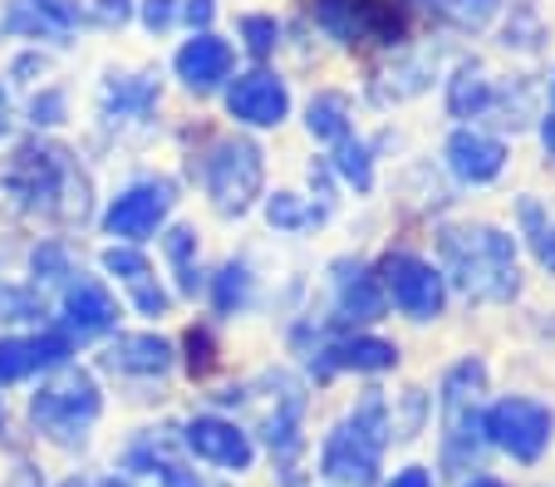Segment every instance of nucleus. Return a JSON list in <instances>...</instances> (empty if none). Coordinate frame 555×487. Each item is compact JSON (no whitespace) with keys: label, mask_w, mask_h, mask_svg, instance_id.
<instances>
[{"label":"nucleus","mask_w":555,"mask_h":487,"mask_svg":"<svg viewBox=\"0 0 555 487\" xmlns=\"http://www.w3.org/2000/svg\"><path fill=\"white\" fill-rule=\"evenodd\" d=\"M482 399H487V364L462 360L442 374L438 413H442V463L452 473H472L482 463L487 428H482Z\"/></svg>","instance_id":"4"},{"label":"nucleus","mask_w":555,"mask_h":487,"mask_svg":"<svg viewBox=\"0 0 555 487\" xmlns=\"http://www.w3.org/2000/svg\"><path fill=\"white\" fill-rule=\"evenodd\" d=\"M5 128H11V94L0 89V138H5Z\"/></svg>","instance_id":"44"},{"label":"nucleus","mask_w":555,"mask_h":487,"mask_svg":"<svg viewBox=\"0 0 555 487\" xmlns=\"http://www.w3.org/2000/svg\"><path fill=\"white\" fill-rule=\"evenodd\" d=\"M104 271H108V275H118V281H124L128 291L143 286V281H153V261H147V256L138 252L133 242L108 246V252H104Z\"/></svg>","instance_id":"31"},{"label":"nucleus","mask_w":555,"mask_h":487,"mask_svg":"<svg viewBox=\"0 0 555 487\" xmlns=\"http://www.w3.org/2000/svg\"><path fill=\"white\" fill-rule=\"evenodd\" d=\"M236 30H242L246 50H251L256 60L275 54V44H281V25H275V15H242V21H236Z\"/></svg>","instance_id":"35"},{"label":"nucleus","mask_w":555,"mask_h":487,"mask_svg":"<svg viewBox=\"0 0 555 487\" xmlns=\"http://www.w3.org/2000/svg\"><path fill=\"white\" fill-rule=\"evenodd\" d=\"M0 419H5V403H0Z\"/></svg>","instance_id":"49"},{"label":"nucleus","mask_w":555,"mask_h":487,"mask_svg":"<svg viewBox=\"0 0 555 487\" xmlns=\"http://www.w3.org/2000/svg\"><path fill=\"white\" fill-rule=\"evenodd\" d=\"M462 487H506V483H496V477H472V483H462Z\"/></svg>","instance_id":"45"},{"label":"nucleus","mask_w":555,"mask_h":487,"mask_svg":"<svg viewBox=\"0 0 555 487\" xmlns=\"http://www.w3.org/2000/svg\"><path fill=\"white\" fill-rule=\"evenodd\" d=\"M428 5H438L457 30H482V25L502 11V0H428Z\"/></svg>","instance_id":"33"},{"label":"nucleus","mask_w":555,"mask_h":487,"mask_svg":"<svg viewBox=\"0 0 555 487\" xmlns=\"http://www.w3.org/2000/svg\"><path fill=\"white\" fill-rule=\"evenodd\" d=\"M182 448H188L197 463L221 467V473H246L256 463V444L242 424H231L221 413H197L182 428Z\"/></svg>","instance_id":"11"},{"label":"nucleus","mask_w":555,"mask_h":487,"mask_svg":"<svg viewBox=\"0 0 555 487\" xmlns=\"http://www.w3.org/2000/svg\"><path fill=\"white\" fill-rule=\"evenodd\" d=\"M314 21L339 44H393L403 35V15L384 0H314Z\"/></svg>","instance_id":"9"},{"label":"nucleus","mask_w":555,"mask_h":487,"mask_svg":"<svg viewBox=\"0 0 555 487\" xmlns=\"http://www.w3.org/2000/svg\"><path fill=\"white\" fill-rule=\"evenodd\" d=\"M305 128L320 143H339V138L354 133V108H349V99L339 89H320L310 99V108H305Z\"/></svg>","instance_id":"24"},{"label":"nucleus","mask_w":555,"mask_h":487,"mask_svg":"<svg viewBox=\"0 0 555 487\" xmlns=\"http://www.w3.org/2000/svg\"><path fill=\"white\" fill-rule=\"evenodd\" d=\"M157 477H163V487H221V483H207L202 473H192V467H182L178 458L157 467Z\"/></svg>","instance_id":"39"},{"label":"nucleus","mask_w":555,"mask_h":487,"mask_svg":"<svg viewBox=\"0 0 555 487\" xmlns=\"http://www.w3.org/2000/svg\"><path fill=\"white\" fill-rule=\"evenodd\" d=\"M516 217H521V236L531 242L535 261L545 266V271L555 275V217H545V207L535 197H521V207H516Z\"/></svg>","instance_id":"28"},{"label":"nucleus","mask_w":555,"mask_h":487,"mask_svg":"<svg viewBox=\"0 0 555 487\" xmlns=\"http://www.w3.org/2000/svg\"><path fill=\"white\" fill-rule=\"evenodd\" d=\"M256 296L251 286V271H246L242 261H227L217 275H211V306H217V316H236V310H246Z\"/></svg>","instance_id":"25"},{"label":"nucleus","mask_w":555,"mask_h":487,"mask_svg":"<svg viewBox=\"0 0 555 487\" xmlns=\"http://www.w3.org/2000/svg\"><path fill=\"white\" fill-rule=\"evenodd\" d=\"M231 64H236L231 44L221 40V35H211V30H197L178 50L172 69H178V79L192 89V94H211V89H221L231 79Z\"/></svg>","instance_id":"16"},{"label":"nucleus","mask_w":555,"mask_h":487,"mask_svg":"<svg viewBox=\"0 0 555 487\" xmlns=\"http://www.w3.org/2000/svg\"><path fill=\"white\" fill-rule=\"evenodd\" d=\"M388 487H433V477H428V467H403Z\"/></svg>","instance_id":"41"},{"label":"nucleus","mask_w":555,"mask_h":487,"mask_svg":"<svg viewBox=\"0 0 555 487\" xmlns=\"http://www.w3.org/2000/svg\"><path fill=\"white\" fill-rule=\"evenodd\" d=\"M305 360H310V370L320 374V380L339 374V370L384 374L399 364V345H388V339H378V335H320Z\"/></svg>","instance_id":"12"},{"label":"nucleus","mask_w":555,"mask_h":487,"mask_svg":"<svg viewBox=\"0 0 555 487\" xmlns=\"http://www.w3.org/2000/svg\"><path fill=\"white\" fill-rule=\"evenodd\" d=\"M388 438H393V413H388V399L378 389H369L364 399H359V409L349 413V419H339L335 434L325 438L320 467H325V477L330 483H339V487H374Z\"/></svg>","instance_id":"3"},{"label":"nucleus","mask_w":555,"mask_h":487,"mask_svg":"<svg viewBox=\"0 0 555 487\" xmlns=\"http://www.w3.org/2000/svg\"><path fill=\"white\" fill-rule=\"evenodd\" d=\"M157 104V75H114L104 85V124L143 118Z\"/></svg>","instance_id":"22"},{"label":"nucleus","mask_w":555,"mask_h":487,"mask_svg":"<svg viewBox=\"0 0 555 487\" xmlns=\"http://www.w3.org/2000/svg\"><path fill=\"white\" fill-rule=\"evenodd\" d=\"M330 168H335L354 192H374V149H369L364 138H354V133L339 138L335 163H330Z\"/></svg>","instance_id":"26"},{"label":"nucleus","mask_w":555,"mask_h":487,"mask_svg":"<svg viewBox=\"0 0 555 487\" xmlns=\"http://www.w3.org/2000/svg\"><path fill=\"white\" fill-rule=\"evenodd\" d=\"M492 75L482 64H462L457 75L448 79V114L452 118H487L492 108Z\"/></svg>","instance_id":"23"},{"label":"nucleus","mask_w":555,"mask_h":487,"mask_svg":"<svg viewBox=\"0 0 555 487\" xmlns=\"http://www.w3.org/2000/svg\"><path fill=\"white\" fill-rule=\"evenodd\" d=\"M541 138H545V153H551V158H555V108H551V114H545V124H541Z\"/></svg>","instance_id":"42"},{"label":"nucleus","mask_w":555,"mask_h":487,"mask_svg":"<svg viewBox=\"0 0 555 487\" xmlns=\"http://www.w3.org/2000/svg\"><path fill=\"white\" fill-rule=\"evenodd\" d=\"M266 153L251 138H221L207 158V197L221 217H246L261 197Z\"/></svg>","instance_id":"6"},{"label":"nucleus","mask_w":555,"mask_h":487,"mask_svg":"<svg viewBox=\"0 0 555 487\" xmlns=\"http://www.w3.org/2000/svg\"><path fill=\"white\" fill-rule=\"evenodd\" d=\"M99 487H133V483H128V477H104Z\"/></svg>","instance_id":"46"},{"label":"nucleus","mask_w":555,"mask_h":487,"mask_svg":"<svg viewBox=\"0 0 555 487\" xmlns=\"http://www.w3.org/2000/svg\"><path fill=\"white\" fill-rule=\"evenodd\" d=\"M0 202L11 213H44L60 222L89 217V178L74 163V153L50 143H15L11 158L0 163Z\"/></svg>","instance_id":"1"},{"label":"nucleus","mask_w":555,"mask_h":487,"mask_svg":"<svg viewBox=\"0 0 555 487\" xmlns=\"http://www.w3.org/2000/svg\"><path fill=\"white\" fill-rule=\"evenodd\" d=\"M448 168L457 182H467V188H482V182L502 178L506 168V143L492 133H482V128H457V133L448 138Z\"/></svg>","instance_id":"17"},{"label":"nucleus","mask_w":555,"mask_h":487,"mask_svg":"<svg viewBox=\"0 0 555 487\" xmlns=\"http://www.w3.org/2000/svg\"><path fill=\"white\" fill-rule=\"evenodd\" d=\"M99 364L124 380H163L172 370V345L157 335H118L104 345Z\"/></svg>","instance_id":"18"},{"label":"nucleus","mask_w":555,"mask_h":487,"mask_svg":"<svg viewBox=\"0 0 555 487\" xmlns=\"http://www.w3.org/2000/svg\"><path fill=\"white\" fill-rule=\"evenodd\" d=\"M163 252H168L172 271H178V291L182 296H197L202 291V271H197V232L192 227H172L163 236Z\"/></svg>","instance_id":"27"},{"label":"nucleus","mask_w":555,"mask_h":487,"mask_svg":"<svg viewBox=\"0 0 555 487\" xmlns=\"http://www.w3.org/2000/svg\"><path fill=\"white\" fill-rule=\"evenodd\" d=\"M172 182L163 178H147V182H133L128 192H118L114 202H108V213H104V232L118 236V242H147V236L157 232V227L168 222L172 213Z\"/></svg>","instance_id":"10"},{"label":"nucleus","mask_w":555,"mask_h":487,"mask_svg":"<svg viewBox=\"0 0 555 487\" xmlns=\"http://www.w3.org/2000/svg\"><path fill=\"white\" fill-rule=\"evenodd\" d=\"M438 75V54H413V60H399L393 69H378L374 75V99L378 104H403V99L423 94Z\"/></svg>","instance_id":"21"},{"label":"nucleus","mask_w":555,"mask_h":487,"mask_svg":"<svg viewBox=\"0 0 555 487\" xmlns=\"http://www.w3.org/2000/svg\"><path fill=\"white\" fill-rule=\"evenodd\" d=\"M0 320H11V325L44 320V296L30 286H0Z\"/></svg>","instance_id":"34"},{"label":"nucleus","mask_w":555,"mask_h":487,"mask_svg":"<svg viewBox=\"0 0 555 487\" xmlns=\"http://www.w3.org/2000/svg\"><path fill=\"white\" fill-rule=\"evenodd\" d=\"M227 114L246 128H275L291 114V89L271 69H246L227 85Z\"/></svg>","instance_id":"14"},{"label":"nucleus","mask_w":555,"mask_h":487,"mask_svg":"<svg viewBox=\"0 0 555 487\" xmlns=\"http://www.w3.org/2000/svg\"><path fill=\"white\" fill-rule=\"evenodd\" d=\"M482 428H487V444L502 448L506 458L535 463V458H545V448H551V438H555V413L545 409L541 399L512 394V399H496L492 409L482 413Z\"/></svg>","instance_id":"7"},{"label":"nucleus","mask_w":555,"mask_h":487,"mask_svg":"<svg viewBox=\"0 0 555 487\" xmlns=\"http://www.w3.org/2000/svg\"><path fill=\"white\" fill-rule=\"evenodd\" d=\"M182 21L192 25V35L211 30V21H217V0H182Z\"/></svg>","instance_id":"40"},{"label":"nucleus","mask_w":555,"mask_h":487,"mask_svg":"<svg viewBox=\"0 0 555 487\" xmlns=\"http://www.w3.org/2000/svg\"><path fill=\"white\" fill-rule=\"evenodd\" d=\"M378 281H384V296L409 320H438L442 306H448V281H442V271L413 252H388L384 266H378Z\"/></svg>","instance_id":"8"},{"label":"nucleus","mask_w":555,"mask_h":487,"mask_svg":"<svg viewBox=\"0 0 555 487\" xmlns=\"http://www.w3.org/2000/svg\"><path fill=\"white\" fill-rule=\"evenodd\" d=\"M551 104H555V79H551Z\"/></svg>","instance_id":"48"},{"label":"nucleus","mask_w":555,"mask_h":487,"mask_svg":"<svg viewBox=\"0 0 555 487\" xmlns=\"http://www.w3.org/2000/svg\"><path fill=\"white\" fill-rule=\"evenodd\" d=\"M85 25L79 0H11L0 15V35H21V40H50L69 44Z\"/></svg>","instance_id":"13"},{"label":"nucleus","mask_w":555,"mask_h":487,"mask_svg":"<svg viewBox=\"0 0 555 487\" xmlns=\"http://www.w3.org/2000/svg\"><path fill=\"white\" fill-rule=\"evenodd\" d=\"M30 266H35V286H69L74 275H79V266H74V256L64 252L60 242H44V246H35V256H30Z\"/></svg>","instance_id":"30"},{"label":"nucleus","mask_w":555,"mask_h":487,"mask_svg":"<svg viewBox=\"0 0 555 487\" xmlns=\"http://www.w3.org/2000/svg\"><path fill=\"white\" fill-rule=\"evenodd\" d=\"M85 11V25H104V30H118L133 15V0H79Z\"/></svg>","instance_id":"36"},{"label":"nucleus","mask_w":555,"mask_h":487,"mask_svg":"<svg viewBox=\"0 0 555 487\" xmlns=\"http://www.w3.org/2000/svg\"><path fill=\"white\" fill-rule=\"evenodd\" d=\"M99 413H104V394H99L94 374L74 370V364L54 370V380L40 384V394L30 399L35 428L60 448H85L89 428L99 424Z\"/></svg>","instance_id":"5"},{"label":"nucleus","mask_w":555,"mask_h":487,"mask_svg":"<svg viewBox=\"0 0 555 487\" xmlns=\"http://www.w3.org/2000/svg\"><path fill=\"white\" fill-rule=\"evenodd\" d=\"M11 487H40V473H35V467H15V483Z\"/></svg>","instance_id":"43"},{"label":"nucleus","mask_w":555,"mask_h":487,"mask_svg":"<svg viewBox=\"0 0 555 487\" xmlns=\"http://www.w3.org/2000/svg\"><path fill=\"white\" fill-rule=\"evenodd\" d=\"M64 114H69V99H64V89H44V94H35V104H30V124L35 128L64 124Z\"/></svg>","instance_id":"37"},{"label":"nucleus","mask_w":555,"mask_h":487,"mask_svg":"<svg viewBox=\"0 0 555 487\" xmlns=\"http://www.w3.org/2000/svg\"><path fill=\"white\" fill-rule=\"evenodd\" d=\"M388 306L384 296V281H378L369 266L359 261H339L335 266V316L349 320V325H369V320H378Z\"/></svg>","instance_id":"19"},{"label":"nucleus","mask_w":555,"mask_h":487,"mask_svg":"<svg viewBox=\"0 0 555 487\" xmlns=\"http://www.w3.org/2000/svg\"><path fill=\"white\" fill-rule=\"evenodd\" d=\"M325 207H310V202H300L295 192H275L271 202H266V222L275 227V232H305V227H320L325 222Z\"/></svg>","instance_id":"29"},{"label":"nucleus","mask_w":555,"mask_h":487,"mask_svg":"<svg viewBox=\"0 0 555 487\" xmlns=\"http://www.w3.org/2000/svg\"><path fill=\"white\" fill-rule=\"evenodd\" d=\"M275 403L266 409V419H261V434H266V444H271V453L275 458H295V448H300V419H305V399H300V389H295L291 380H275Z\"/></svg>","instance_id":"20"},{"label":"nucleus","mask_w":555,"mask_h":487,"mask_svg":"<svg viewBox=\"0 0 555 487\" xmlns=\"http://www.w3.org/2000/svg\"><path fill=\"white\" fill-rule=\"evenodd\" d=\"M35 374V350L25 335H5L0 339V389L5 384H21Z\"/></svg>","instance_id":"32"},{"label":"nucleus","mask_w":555,"mask_h":487,"mask_svg":"<svg viewBox=\"0 0 555 487\" xmlns=\"http://www.w3.org/2000/svg\"><path fill=\"white\" fill-rule=\"evenodd\" d=\"M442 281L462 291L467 300H512L521 291L516 271V242L502 227H448L438 242Z\"/></svg>","instance_id":"2"},{"label":"nucleus","mask_w":555,"mask_h":487,"mask_svg":"<svg viewBox=\"0 0 555 487\" xmlns=\"http://www.w3.org/2000/svg\"><path fill=\"white\" fill-rule=\"evenodd\" d=\"M138 15H143V25L153 35H163L182 15V0H138Z\"/></svg>","instance_id":"38"},{"label":"nucleus","mask_w":555,"mask_h":487,"mask_svg":"<svg viewBox=\"0 0 555 487\" xmlns=\"http://www.w3.org/2000/svg\"><path fill=\"white\" fill-rule=\"evenodd\" d=\"M60 487H89V483H85V477H69V483H60Z\"/></svg>","instance_id":"47"},{"label":"nucleus","mask_w":555,"mask_h":487,"mask_svg":"<svg viewBox=\"0 0 555 487\" xmlns=\"http://www.w3.org/2000/svg\"><path fill=\"white\" fill-rule=\"evenodd\" d=\"M114 325H118V300L108 296L104 281H94V275L79 271L60 296V330L69 339H99Z\"/></svg>","instance_id":"15"}]
</instances>
